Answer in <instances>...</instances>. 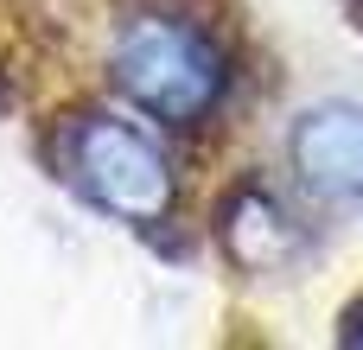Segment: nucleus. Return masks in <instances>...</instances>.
Instances as JSON below:
<instances>
[{
    "label": "nucleus",
    "mask_w": 363,
    "mask_h": 350,
    "mask_svg": "<svg viewBox=\"0 0 363 350\" xmlns=\"http://www.w3.org/2000/svg\"><path fill=\"white\" fill-rule=\"evenodd\" d=\"M287 159L306 191L319 198H363V108L357 102H319L294 121Z\"/></svg>",
    "instance_id": "7ed1b4c3"
},
{
    "label": "nucleus",
    "mask_w": 363,
    "mask_h": 350,
    "mask_svg": "<svg viewBox=\"0 0 363 350\" xmlns=\"http://www.w3.org/2000/svg\"><path fill=\"white\" fill-rule=\"evenodd\" d=\"M57 153H64V179L108 217L134 223V230H160L179 204V185H172V166L166 153L121 115H70L57 128Z\"/></svg>",
    "instance_id": "f03ea898"
},
{
    "label": "nucleus",
    "mask_w": 363,
    "mask_h": 350,
    "mask_svg": "<svg viewBox=\"0 0 363 350\" xmlns=\"http://www.w3.org/2000/svg\"><path fill=\"white\" fill-rule=\"evenodd\" d=\"M338 338L363 350V300H351V306H345V319H338Z\"/></svg>",
    "instance_id": "39448f33"
},
{
    "label": "nucleus",
    "mask_w": 363,
    "mask_h": 350,
    "mask_svg": "<svg viewBox=\"0 0 363 350\" xmlns=\"http://www.w3.org/2000/svg\"><path fill=\"white\" fill-rule=\"evenodd\" d=\"M108 77L115 89L147 108L166 128H198L217 115L223 89H230V57L217 51V38L185 19V13H134L115 45H108Z\"/></svg>",
    "instance_id": "f257e3e1"
},
{
    "label": "nucleus",
    "mask_w": 363,
    "mask_h": 350,
    "mask_svg": "<svg viewBox=\"0 0 363 350\" xmlns=\"http://www.w3.org/2000/svg\"><path fill=\"white\" fill-rule=\"evenodd\" d=\"M217 242H223V255H230L236 268L274 274V268L294 261L300 230H294V217H287L262 185H236V191L223 198V210H217Z\"/></svg>",
    "instance_id": "20e7f679"
}]
</instances>
